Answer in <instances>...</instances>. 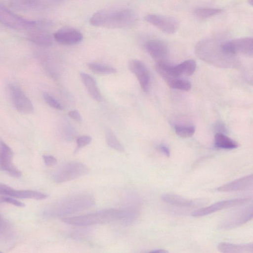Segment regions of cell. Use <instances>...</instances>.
<instances>
[{"label": "cell", "instance_id": "cell-1", "mask_svg": "<svg viewBox=\"0 0 253 253\" xmlns=\"http://www.w3.org/2000/svg\"><path fill=\"white\" fill-rule=\"evenodd\" d=\"M223 42L211 39L197 42L195 47L196 55L202 61L220 68H235L240 62L236 55L226 52Z\"/></svg>", "mask_w": 253, "mask_h": 253}, {"label": "cell", "instance_id": "cell-2", "mask_svg": "<svg viewBox=\"0 0 253 253\" xmlns=\"http://www.w3.org/2000/svg\"><path fill=\"white\" fill-rule=\"evenodd\" d=\"M94 197L88 194H79L65 197L53 204L45 214L50 217H62L84 211L93 207Z\"/></svg>", "mask_w": 253, "mask_h": 253}, {"label": "cell", "instance_id": "cell-3", "mask_svg": "<svg viewBox=\"0 0 253 253\" xmlns=\"http://www.w3.org/2000/svg\"><path fill=\"white\" fill-rule=\"evenodd\" d=\"M134 20L135 14L130 9H104L93 14L89 23L95 27L115 29L128 26Z\"/></svg>", "mask_w": 253, "mask_h": 253}, {"label": "cell", "instance_id": "cell-4", "mask_svg": "<svg viewBox=\"0 0 253 253\" xmlns=\"http://www.w3.org/2000/svg\"><path fill=\"white\" fill-rule=\"evenodd\" d=\"M126 217L124 210L108 209L79 216L64 217L62 221L68 224L85 226L123 220Z\"/></svg>", "mask_w": 253, "mask_h": 253}, {"label": "cell", "instance_id": "cell-5", "mask_svg": "<svg viewBox=\"0 0 253 253\" xmlns=\"http://www.w3.org/2000/svg\"><path fill=\"white\" fill-rule=\"evenodd\" d=\"M0 23L11 29L29 32L40 27H48L51 23L45 20H31L11 11L0 3Z\"/></svg>", "mask_w": 253, "mask_h": 253}, {"label": "cell", "instance_id": "cell-6", "mask_svg": "<svg viewBox=\"0 0 253 253\" xmlns=\"http://www.w3.org/2000/svg\"><path fill=\"white\" fill-rule=\"evenodd\" d=\"M88 170V168L82 163L68 162L57 169L53 178L57 183L67 182L86 174Z\"/></svg>", "mask_w": 253, "mask_h": 253}, {"label": "cell", "instance_id": "cell-7", "mask_svg": "<svg viewBox=\"0 0 253 253\" xmlns=\"http://www.w3.org/2000/svg\"><path fill=\"white\" fill-rule=\"evenodd\" d=\"M253 205L239 210L225 218L219 225L222 230L231 229L249 221L253 218Z\"/></svg>", "mask_w": 253, "mask_h": 253}, {"label": "cell", "instance_id": "cell-8", "mask_svg": "<svg viewBox=\"0 0 253 253\" xmlns=\"http://www.w3.org/2000/svg\"><path fill=\"white\" fill-rule=\"evenodd\" d=\"M222 46L224 49L230 54L253 57V40L252 38H242L226 42H223Z\"/></svg>", "mask_w": 253, "mask_h": 253}, {"label": "cell", "instance_id": "cell-9", "mask_svg": "<svg viewBox=\"0 0 253 253\" xmlns=\"http://www.w3.org/2000/svg\"><path fill=\"white\" fill-rule=\"evenodd\" d=\"M145 20L161 31L169 34L174 33L179 26L177 19L169 16L150 14L145 17Z\"/></svg>", "mask_w": 253, "mask_h": 253}, {"label": "cell", "instance_id": "cell-10", "mask_svg": "<svg viewBox=\"0 0 253 253\" xmlns=\"http://www.w3.org/2000/svg\"><path fill=\"white\" fill-rule=\"evenodd\" d=\"M12 149L2 140H0V169L14 177L19 178L22 172L13 164Z\"/></svg>", "mask_w": 253, "mask_h": 253}, {"label": "cell", "instance_id": "cell-11", "mask_svg": "<svg viewBox=\"0 0 253 253\" xmlns=\"http://www.w3.org/2000/svg\"><path fill=\"white\" fill-rule=\"evenodd\" d=\"M251 200V198H243L223 200L197 210L192 213V215L194 217L205 216L224 209L244 204Z\"/></svg>", "mask_w": 253, "mask_h": 253}, {"label": "cell", "instance_id": "cell-12", "mask_svg": "<svg viewBox=\"0 0 253 253\" xmlns=\"http://www.w3.org/2000/svg\"><path fill=\"white\" fill-rule=\"evenodd\" d=\"M10 94L16 109L20 113L30 114L34 111V106L31 100L17 86H9Z\"/></svg>", "mask_w": 253, "mask_h": 253}, {"label": "cell", "instance_id": "cell-13", "mask_svg": "<svg viewBox=\"0 0 253 253\" xmlns=\"http://www.w3.org/2000/svg\"><path fill=\"white\" fill-rule=\"evenodd\" d=\"M128 67L137 79L142 90L147 92L150 85V76L145 65L140 60L132 59L129 61Z\"/></svg>", "mask_w": 253, "mask_h": 253}, {"label": "cell", "instance_id": "cell-14", "mask_svg": "<svg viewBox=\"0 0 253 253\" xmlns=\"http://www.w3.org/2000/svg\"><path fill=\"white\" fill-rule=\"evenodd\" d=\"M53 39L63 45H74L80 43L83 39V35L78 30L72 27H63L53 35Z\"/></svg>", "mask_w": 253, "mask_h": 253}, {"label": "cell", "instance_id": "cell-15", "mask_svg": "<svg viewBox=\"0 0 253 253\" xmlns=\"http://www.w3.org/2000/svg\"><path fill=\"white\" fill-rule=\"evenodd\" d=\"M0 195H5L21 199L43 200L46 199L47 194L37 191L29 190H17L2 183H0Z\"/></svg>", "mask_w": 253, "mask_h": 253}, {"label": "cell", "instance_id": "cell-16", "mask_svg": "<svg viewBox=\"0 0 253 253\" xmlns=\"http://www.w3.org/2000/svg\"><path fill=\"white\" fill-rule=\"evenodd\" d=\"M145 46L147 52L157 63L165 61L169 51L163 42L159 40H151L147 42Z\"/></svg>", "mask_w": 253, "mask_h": 253}, {"label": "cell", "instance_id": "cell-17", "mask_svg": "<svg viewBox=\"0 0 253 253\" xmlns=\"http://www.w3.org/2000/svg\"><path fill=\"white\" fill-rule=\"evenodd\" d=\"M58 0H12L15 8L25 11L46 8L55 4Z\"/></svg>", "mask_w": 253, "mask_h": 253}, {"label": "cell", "instance_id": "cell-18", "mask_svg": "<svg viewBox=\"0 0 253 253\" xmlns=\"http://www.w3.org/2000/svg\"><path fill=\"white\" fill-rule=\"evenodd\" d=\"M253 175L249 174L218 187L216 190L222 192H235L247 189L253 186Z\"/></svg>", "mask_w": 253, "mask_h": 253}, {"label": "cell", "instance_id": "cell-19", "mask_svg": "<svg viewBox=\"0 0 253 253\" xmlns=\"http://www.w3.org/2000/svg\"><path fill=\"white\" fill-rule=\"evenodd\" d=\"M27 39L37 44L48 46L52 44L53 36L46 30V27H40L27 32Z\"/></svg>", "mask_w": 253, "mask_h": 253}, {"label": "cell", "instance_id": "cell-20", "mask_svg": "<svg viewBox=\"0 0 253 253\" xmlns=\"http://www.w3.org/2000/svg\"><path fill=\"white\" fill-rule=\"evenodd\" d=\"M217 250L224 253H253V244H235L221 242L217 245Z\"/></svg>", "mask_w": 253, "mask_h": 253}, {"label": "cell", "instance_id": "cell-21", "mask_svg": "<svg viewBox=\"0 0 253 253\" xmlns=\"http://www.w3.org/2000/svg\"><path fill=\"white\" fill-rule=\"evenodd\" d=\"M161 199L165 203L179 207L189 208L197 204V201L171 193L163 194Z\"/></svg>", "mask_w": 253, "mask_h": 253}, {"label": "cell", "instance_id": "cell-22", "mask_svg": "<svg viewBox=\"0 0 253 253\" xmlns=\"http://www.w3.org/2000/svg\"><path fill=\"white\" fill-rule=\"evenodd\" d=\"M80 76L90 96L96 101H101L102 95L95 80L91 75L86 73L81 72Z\"/></svg>", "mask_w": 253, "mask_h": 253}, {"label": "cell", "instance_id": "cell-23", "mask_svg": "<svg viewBox=\"0 0 253 253\" xmlns=\"http://www.w3.org/2000/svg\"><path fill=\"white\" fill-rule=\"evenodd\" d=\"M196 69V63L194 60L188 59L175 66H171V69L175 77L190 76Z\"/></svg>", "mask_w": 253, "mask_h": 253}, {"label": "cell", "instance_id": "cell-24", "mask_svg": "<svg viewBox=\"0 0 253 253\" xmlns=\"http://www.w3.org/2000/svg\"><path fill=\"white\" fill-rule=\"evenodd\" d=\"M214 146L217 148L231 150L238 147L237 143L223 133L216 132L214 139Z\"/></svg>", "mask_w": 253, "mask_h": 253}, {"label": "cell", "instance_id": "cell-25", "mask_svg": "<svg viewBox=\"0 0 253 253\" xmlns=\"http://www.w3.org/2000/svg\"><path fill=\"white\" fill-rule=\"evenodd\" d=\"M87 66L93 72L98 74H110L117 72L116 69L112 66L98 63H89Z\"/></svg>", "mask_w": 253, "mask_h": 253}, {"label": "cell", "instance_id": "cell-26", "mask_svg": "<svg viewBox=\"0 0 253 253\" xmlns=\"http://www.w3.org/2000/svg\"><path fill=\"white\" fill-rule=\"evenodd\" d=\"M105 138L108 145L112 149L122 152L124 147L119 142L113 131L109 128L105 130Z\"/></svg>", "mask_w": 253, "mask_h": 253}, {"label": "cell", "instance_id": "cell-27", "mask_svg": "<svg viewBox=\"0 0 253 253\" xmlns=\"http://www.w3.org/2000/svg\"><path fill=\"white\" fill-rule=\"evenodd\" d=\"M167 84L172 88L184 91H188L191 87L190 82L188 80L181 77L174 78Z\"/></svg>", "mask_w": 253, "mask_h": 253}, {"label": "cell", "instance_id": "cell-28", "mask_svg": "<svg viewBox=\"0 0 253 253\" xmlns=\"http://www.w3.org/2000/svg\"><path fill=\"white\" fill-rule=\"evenodd\" d=\"M222 11V9L215 8H198L194 11V15L200 18L205 19L215 15Z\"/></svg>", "mask_w": 253, "mask_h": 253}, {"label": "cell", "instance_id": "cell-29", "mask_svg": "<svg viewBox=\"0 0 253 253\" xmlns=\"http://www.w3.org/2000/svg\"><path fill=\"white\" fill-rule=\"evenodd\" d=\"M174 130L178 136L186 138L191 137L194 134L195 128L193 126L176 125Z\"/></svg>", "mask_w": 253, "mask_h": 253}, {"label": "cell", "instance_id": "cell-30", "mask_svg": "<svg viewBox=\"0 0 253 253\" xmlns=\"http://www.w3.org/2000/svg\"><path fill=\"white\" fill-rule=\"evenodd\" d=\"M43 97L46 103L50 107L57 110H61L63 109V106L53 96L47 92H44Z\"/></svg>", "mask_w": 253, "mask_h": 253}, {"label": "cell", "instance_id": "cell-31", "mask_svg": "<svg viewBox=\"0 0 253 253\" xmlns=\"http://www.w3.org/2000/svg\"><path fill=\"white\" fill-rule=\"evenodd\" d=\"M92 140V138L89 135H83L77 139V149L82 148L89 144Z\"/></svg>", "mask_w": 253, "mask_h": 253}, {"label": "cell", "instance_id": "cell-32", "mask_svg": "<svg viewBox=\"0 0 253 253\" xmlns=\"http://www.w3.org/2000/svg\"><path fill=\"white\" fill-rule=\"evenodd\" d=\"M0 201L2 202L9 203L18 207H24L25 206L24 203H22L13 198L2 197L1 199H0Z\"/></svg>", "mask_w": 253, "mask_h": 253}, {"label": "cell", "instance_id": "cell-33", "mask_svg": "<svg viewBox=\"0 0 253 253\" xmlns=\"http://www.w3.org/2000/svg\"><path fill=\"white\" fill-rule=\"evenodd\" d=\"M44 162L46 166H53L56 164V159L51 155H44L42 156Z\"/></svg>", "mask_w": 253, "mask_h": 253}, {"label": "cell", "instance_id": "cell-34", "mask_svg": "<svg viewBox=\"0 0 253 253\" xmlns=\"http://www.w3.org/2000/svg\"><path fill=\"white\" fill-rule=\"evenodd\" d=\"M8 228V224L0 214V235H3Z\"/></svg>", "mask_w": 253, "mask_h": 253}, {"label": "cell", "instance_id": "cell-35", "mask_svg": "<svg viewBox=\"0 0 253 253\" xmlns=\"http://www.w3.org/2000/svg\"><path fill=\"white\" fill-rule=\"evenodd\" d=\"M156 149L168 157L170 155V150L164 144H160L157 146Z\"/></svg>", "mask_w": 253, "mask_h": 253}, {"label": "cell", "instance_id": "cell-36", "mask_svg": "<svg viewBox=\"0 0 253 253\" xmlns=\"http://www.w3.org/2000/svg\"><path fill=\"white\" fill-rule=\"evenodd\" d=\"M69 116L77 122H81L82 121L81 116L80 113L77 110H73L70 111L68 113Z\"/></svg>", "mask_w": 253, "mask_h": 253}, {"label": "cell", "instance_id": "cell-37", "mask_svg": "<svg viewBox=\"0 0 253 253\" xmlns=\"http://www.w3.org/2000/svg\"><path fill=\"white\" fill-rule=\"evenodd\" d=\"M150 253H166L168 252L164 249H156L150 252Z\"/></svg>", "mask_w": 253, "mask_h": 253}, {"label": "cell", "instance_id": "cell-38", "mask_svg": "<svg viewBox=\"0 0 253 253\" xmlns=\"http://www.w3.org/2000/svg\"><path fill=\"white\" fill-rule=\"evenodd\" d=\"M248 3L251 5H253V0H248Z\"/></svg>", "mask_w": 253, "mask_h": 253}]
</instances>
